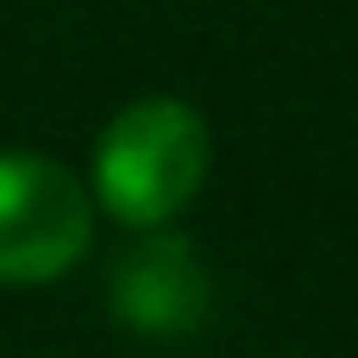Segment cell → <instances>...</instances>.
I'll return each instance as SVG.
<instances>
[{
  "instance_id": "cell-1",
  "label": "cell",
  "mask_w": 358,
  "mask_h": 358,
  "mask_svg": "<svg viewBox=\"0 0 358 358\" xmlns=\"http://www.w3.org/2000/svg\"><path fill=\"white\" fill-rule=\"evenodd\" d=\"M214 132L182 94H138L126 101L101 138H94V208H107L120 227H170L208 182Z\"/></svg>"
},
{
  "instance_id": "cell-3",
  "label": "cell",
  "mask_w": 358,
  "mask_h": 358,
  "mask_svg": "<svg viewBox=\"0 0 358 358\" xmlns=\"http://www.w3.org/2000/svg\"><path fill=\"white\" fill-rule=\"evenodd\" d=\"M113 308L145 340H182L208 321V277L189 239L151 227L145 245H132L113 271Z\"/></svg>"
},
{
  "instance_id": "cell-2",
  "label": "cell",
  "mask_w": 358,
  "mask_h": 358,
  "mask_svg": "<svg viewBox=\"0 0 358 358\" xmlns=\"http://www.w3.org/2000/svg\"><path fill=\"white\" fill-rule=\"evenodd\" d=\"M94 189L44 157L0 151V283H50L94 245Z\"/></svg>"
}]
</instances>
